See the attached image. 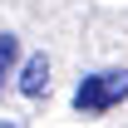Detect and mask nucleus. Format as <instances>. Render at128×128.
<instances>
[{
	"instance_id": "obj_1",
	"label": "nucleus",
	"mask_w": 128,
	"mask_h": 128,
	"mask_svg": "<svg viewBox=\"0 0 128 128\" xmlns=\"http://www.w3.org/2000/svg\"><path fill=\"white\" fill-rule=\"evenodd\" d=\"M128 98V69H98L74 89V108L79 113H108Z\"/></svg>"
},
{
	"instance_id": "obj_2",
	"label": "nucleus",
	"mask_w": 128,
	"mask_h": 128,
	"mask_svg": "<svg viewBox=\"0 0 128 128\" xmlns=\"http://www.w3.org/2000/svg\"><path fill=\"white\" fill-rule=\"evenodd\" d=\"M44 89H49V59L34 54V59H25V69H20V94H25V98H40Z\"/></svg>"
},
{
	"instance_id": "obj_3",
	"label": "nucleus",
	"mask_w": 128,
	"mask_h": 128,
	"mask_svg": "<svg viewBox=\"0 0 128 128\" xmlns=\"http://www.w3.org/2000/svg\"><path fill=\"white\" fill-rule=\"evenodd\" d=\"M15 59H20V40L15 34H0V89H5V79H10Z\"/></svg>"
}]
</instances>
